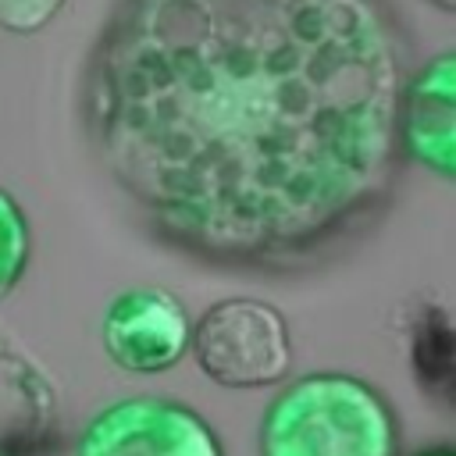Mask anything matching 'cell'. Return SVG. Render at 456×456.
Here are the masks:
<instances>
[{
    "label": "cell",
    "mask_w": 456,
    "mask_h": 456,
    "mask_svg": "<svg viewBox=\"0 0 456 456\" xmlns=\"http://www.w3.org/2000/svg\"><path fill=\"white\" fill-rule=\"evenodd\" d=\"M413 64L392 0H118L82 64L78 125L153 242L296 278L388 217Z\"/></svg>",
    "instance_id": "6da1fadb"
},
{
    "label": "cell",
    "mask_w": 456,
    "mask_h": 456,
    "mask_svg": "<svg viewBox=\"0 0 456 456\" xmlns=\"http://www.w3.org/2000/svg\"><path fill=\"white\" fill-rule=\"evenodd\" d=\"M260 456H399V417L367 378L299 374L264 410Z\"/></svg>",
    "instance_id": "7a4b0ae2"
},
{
    "label": "cell",
    "mask_w": 456,
    "mask_h": 456,
    "mask_svg": "<svg viewBox=\"0 0 456 456\" xmlns=\"http://www.w3.org/2000/svg\"><path fill=\"white\" fill-rule=\"evenodd\" d=\"M189 353L221 388H264L289 374V321L264 299H221L192 321Z\"/></svg>",
    "instance_id": "3957f363"
},
{
    "label": "cell",
    "mask_w": 456,
    "mask_h": 456,
    "mask_svg": "<svg viewBox=\"0 0 456 456\" xmlns=\"http://www.w3.org/2000/svg\"><path fill=\"white\" fill-rule=\"evenodd\" d=\"M75 456H224V449L192 406L167 395H128L82 428Z\"/></svg>",
    "instance_id": "277c9868"
},
{
    "label": "cell",
    "mask_w": 456,
    "mask_h": 456,
    "mask_svg": "<svg viewBox=\"0 0 456 456\" xmlns=\"http://www.w3.org/2000/svg\"><path fill=\"white\" fill-rule=\"evenodd\" d=\"M192 338L185 303L160 285L118 292L100 317V342L114 367L128 374H160L182 363Z\"/></svg>",
    "instance_id": "5b68a950"
},
{
    "label": "cell",
    "mask_w": 456,
    "mask_h": 456,
    "mask_svg": "<svg viewBox=\"0 0 456 456\" xmlns=\"http://www.w3.org/2000/svg\"><path fill=\"white\" fill-rule=\"evenodd\" d=\"M399 146L403 157L424 171L452 182L456 175V53L438 50L413 64L399 96Z\"/></svg>",
    "instance_id": "8992f818"
},
{
    "label": "cell",
    "mask_w": 456,
    "mask_h": 456,
    "mask_svg": "<svg viewBox=\"0 0 456 456\" xmlns=\"http://www.w3.org/2000/svg\"><path fill=\"white\" fill-rule=\"evenodd\" d=\"M57 438L61 413L46 370L0 328V456H50Z\"/></svg>",
    "instance_id": "52a82bcc"
},
{
    "label": "cell",
    "mask_w": 456,
    "mask_h": 456,
    "mask_svg": "<svg viewBox=\"0 0 456 456\" xmlns=\"http://www.w3.org/2000/svg\"><path fill=\"white\" fill-rule=\"evenodd\" d=\"M452 349L456 338H452L449 310L435 299H417L410 314V363L420 388L445 410L452 406V381H456Z\"/></svg>",
    "instance_id": "ba28073f"
},
{
    "label": "cell",
    "mask_w": 456,
    "mask_h": 456,
    "mask_svg": "<svg viewBox=\"0 0 456 456\" xmlns=\"http://www.w3.org/2000/svg\"><path fill=\"white\" fill-rule=\"evenodd\" d=\"M32 260V224L21 203L0 185V299H7L25 278Z\"/></svg>",
    "instance_id": "9c48e42d"
},
{
    "label": "cell",
    "mask_w": 456,
    "mask_h": 456,
    "mask_svg": "<svg viewBox=\"0 0 456 456\" xmlns=\"http://www.w3.org/2000/svg\"><path fill=\"white\" fill-rule=\"evenodd\" d=\"M68 0H0V28L14 36H36L43 32Z\"/></svg>",
    "instance_id": "30bf717a"
},
{
    "label": "cell",
    "mask_w": 456,
    "mask_h": 456,
    "mask_svg": "<svg viewBox=\"0 0 456 456\" xmlns=\"http://www.w3.org/2000/svg\"><path fill=\"white\" fill-rule=\"evenodd\" d=\"M413 456H456V449L442 442V445H428V449H417Z\"/></svg>",
    "instance_id": "8fae6325"
},
{
    "label": "cell",
    "mask_w": 456,
    "mask_h": 456,
    "mask_svg": "<svg viewBox=\"0 0 456 456\" xmlns=\"http://www.w3.org/2000/svg\"><path fill=\"white\" fill-rule=\"evenodd\" d=\"M435 11H442V14H452L456 11V0H428Z\"/></svg>",
    "instance_id": "7c38bea8"
}]
</instances>
